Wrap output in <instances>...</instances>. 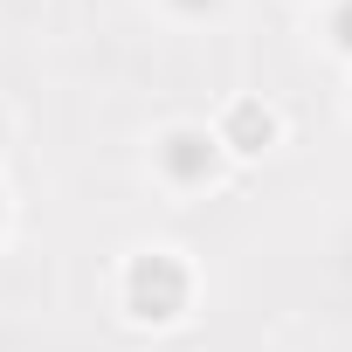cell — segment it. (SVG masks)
Wrapping results in <instances>:
<instances>
[{
  "label": "cell",
  "mask_w": 352,
  "mask_h": 352,
  "mask_svg": "<svg viewBox=\"0 0 352 352\" xmlns=\"http://www.w3.org/2000/svg\"><path fill=\"white\" fill-rule=\"evenodd\" d=\"M118 304L131 324H180L194 304V270L173 249H138L118 276Z\"/></svg>",
  "instance_id": "6da1fadb"
},
{
  "label": "cell",
  "mask_w": 352,
  "mask_h": 352,
  "mask_svg": "<svg viewBox=\"0 0 352 352\" xmlns=\"http://www.w3.org/2000/svg\"><path fill=\"white\" fill-rule=\"evenodd\" d=\"M221 138L208 131V124H166L159 138H152V166H159V180L166 187H180V194H194V187H208L214 173H221Z\"/></svg>",
  "instance_id": "7a4b0ae2"
},
{
  "label": "cell",
  "mask_w": 352,
  "mask_h": 352,
  "mask_svg": "<svg viewBox=\"0 0 352 352\" xmlns=\"http://www.w3.org/2000/svg\"><path fill=\"white\" fill-rule=\"evenodd\" d=\"M214 138H221V152H235V159H256V152H270V145H276V111H270L263 97H235V104L221 111Z\"/></svg>",
  "instance_id": "3957f363"
},
{
  "label": "cell",
  "mask_w": 352,
  "mask_h": 352,
  "mask_svg": "<svg viewBox=\"0 0 352 352\" xmlns=\"http://www.w3.org/2000/svg\"><path fill=\"white\" fill-rule=\"evenodd\" d=\"M324 42L338 56H352V0H331V14H324Z\"/></svg>",
  "instance_id": "277c9868"
},
{
  "label": "cell",
  "mask_w": 352,
  "mask_h": 352,
  "mask_svg": "<svg viewBox=\"0 0 352 352\" xmlns=\"http://www.w3.org/2000/svg\"><path fill=\"white\" fill-rule=\"evenodd\" d=\"M166 8H173V14H214L221 0H166Z\"/></svg>",
  "instance_id": "5b68a950"
},
{
  "label": "cell",
  "mask_w": 352,
  "mask_h": 352,
  "mask_svg": "<svg viewBox=\"0 0 352 352\" xmlns=\"http://www.w3.org/2000/svg\"><path fill=\"white\" fill-rule=\"evenodd\" d=\"M0 145H8V118H0Z\"/></svg>",
  "instance_id": "8992f818"
}]
</instances>
